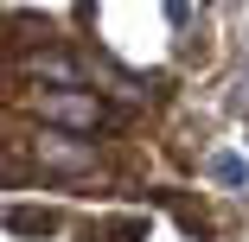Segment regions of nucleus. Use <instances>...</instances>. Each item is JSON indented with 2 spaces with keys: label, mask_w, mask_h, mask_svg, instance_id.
Wrapping results in <instances>:
<instances>
[{
  "label": "nucleus",
  "mask_w": 249,
  "mask_h": 242,
  "mask_svg": "<svg viewBox=\"0 0 249 242\" xmlns=\"http://www.w3.org/2000/svg\"><path fill=\"white\" fill-rule=\"evenodd\" d=\"M32 160L45 166V172H89L96 166V147L83 134H71V128H52L45 121L38 128V140H32Z\"/></svg>",
  "instance_id": "f03ea898"
},
{
  "label": "nucleus",
  "mask_w": 249,
  "mask_h": 242,
  "mask_svg": "<svg viewBox=\"0 0 249 242\" xmlns=\"http://www.w3.org/2000/svg\"><path fill=\"white\" fill-rule=\"evenodd\" d=\"M38 121L71 128V134H96V128H103V102L83 96L77 83H64V89H45V96H38Z\"/></svg>",
  "instance_id": "f257e3e1"
},
{
  "label": "nucleus",
  "mask_w": 249,
  "mask_h": 242,
  "mask_svg": "<svg viewBox=\"0 0 249 242\" xmlns=\"http://www.w3.org/2000/svg\"><path fill=\"white\" fill-rule=\"evenodd\" d=\"M166 13H173V19H185V0H166Z\"/></svg>",
  "instance_id": "423d86ee"
},
{
  "label": "nucleus",
  "mask_w": 249,
  "mask_h": 242,
  "mask_svg": "<svg viewBox=\"0 0 249 242\" xmlns=\"http://www.w3.org/2000/svg\"><path fill=\"white\" fill-rule=\"evenodd\" d=\"M7 223H13L19 236H32V229H52V210H26V204H13V210H7Z\"/></svg>",
  "instance_id": "20e7f679"
},
{
  "label": "nucleus",
  "mask_w": 249,
  "mask_h": 242,
  "mask_svg": "<svg viewBox=\"0 0 249 242\" xmlns=\"http://www.w3.org/2000/svg\"><path fill=\"white\" fill-rule=\"evenodd\" d=\"M26 70H32V77H52V83H77V64H71V58H58V51H32V58H26Z\"/></svg>",
  "instance_id": "7ed1b4c3"
},
{
  "label": "nucleus",
  "mask_w": 249,
  "mask_h": 242,
  "mask_svg": "<svg viewBox=\"0 0 249 242\" xmlns=\"http://www.w3.org/2000/svg\"><path fill=\"white\" fill-rule=\"evenodd\" d=\"M211 178H217V185H243V178H249V166H243L236 153H217V160H211Z\"/></svg>",
  "instance_id": "39448f33"
}]
</instances>
